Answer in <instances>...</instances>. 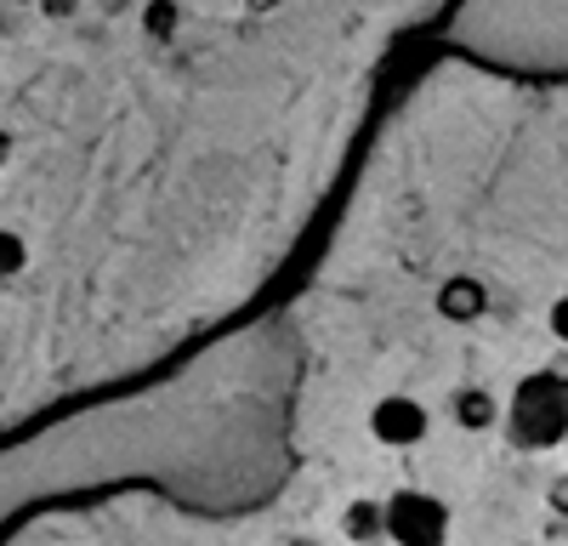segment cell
Instances as JSON below:
<instances>
[{
    "mask_svg": "<svg viewBox=\"0 0 568 546\" xmlns=\"http://www.w3.org/2000/svg\"><path fill=\"white\" fill-rule=\"evenodd\" d=\"M484 313H489V291L471 273H455V280L438 285V318H449V325H478Z\"/></svg>",
    "mask_w": 568,
    "mask_h": 546,
    "instance_id": "cell-4",
    "label": "cell"
},
{
    "mask_svg": "<svg viewBox=\"0 0 568 546\" xmlns=\"http://www.w3.org/2000/svg\"><path fill=\"white\" fill-rule=\"evenodd\" d=\"M449 416H455V427H466V433H489V427L500 422V398L484 393V387H460V393L449 398Z\"/></svg>",
    "mask_w": 568,
    "mask_h": 546,
    "instance_id": "cell-5",
    "label": "cell"
},
{
    "mask_svg": "<svg viewBox=\"0 0 568 546\" xmlns=\"http://www.w3.org/2000/svg\"><path fill=\"white\" fill-rule=\"evenodd\" d=\"M426 427H433V416H426V404L415 393H387L369 404V438L382 449H415Z\"/></svg>",
    "mask_w": 568,
    "mask_h": 546,
    "instance_id": "cell-3",
    "label": "cell"
},
{
    "mask_svg": "<svg viewBox=\"0 0 568 546\" xmlns=\"http://www.w3.org/2000/svg\"><path fill=\"white\" fill-rule=\"evenodd\" d=\"M342 535H347L353 546L382 540V535H387V529H382V501H353L347 518H342Z\"/></svg>",
    "mask_w": 568,
    "mask_h": 546,
    "instance_id": "cell-6",
    "label": "cell"
},
{
    "mask_svg": "<svg viewBox=\"0 0 568 546\" xmlns=\"http://www.w3.org/2000/svg\"><path fill=\"white\" fill-rule=\"evenodd\" d=\"M251 7H256V12H267V7H278V0H251Z\"/></svg>",
    "mask_w": 568,
    "mask_h": 546,
    "instance_id": "cell-10",
    "label": "cell"
},
{
    "mask_svg": "<svg viewBox=\"0 0 568 546\" xmlns=\"http://www.w3.org/2000/svg\"><path fill=\"white\" fill-rule=\"evenodd\" d=\"M506 438L511 449L524 455H540V449H557L568 444V382L551 376V371H535L517 382V393L506 398Z\"/></svg>",
    "mask_w": 568,
    "mask_h": 546,
    "instance_id": "cell-1",
    "label": "cell"
},
{
    "mask_svg": "<svg viewBox=\"0 0 568 546\" xmlns=\"http://www.w3.org/2000/svg\"><path fill=\"white\" fill-rule=\"evenodd\" d=\"M546 331H551V336H557V347L568 353V291H562V296L546 307Z\"/></svg>",
    "mask_w": 568,
    "mask_h": 546,
    "instance_id": "cell-8",
    "label": "cell"
},
{
    "mask_svg": "<svg viewBox=\"0 0 568 546\" xmlns=\"http://www.w3.org/2000/svg\"><path fill=\"white\" fill-rule=\"evenodd\" d=\"M23 267H29V240L18 228H0V280H18Z\"/></svg>",
    "mask_w": 568,
    "mask_h": 546,
    "instance_id": "cell-7",
    "label": "cell"
},
{
    "mask_svg": "<svg viewBox=\"0 0 568 546\" xmlns=\"http://www.w3.org/2000/svg\"><path fill=\"white\" fill-rule=\"evenodd\" d=\"M546 501H551V513H557V518H568V473H562V478H551Z\"/></svg>",
    "mask_w": 568,
    "mask_h": 546,
    "instance_id": "cell-9",
    "label": "cell"
},
{
    "mask_svg": "<svg viewBox=\"0 0 568 546\" xmlns=\"http://www.w3.org/2000/svg\"><path fill=\"white\" fill-rule=\"evenodd\" d=\"M382 529L393 546H444L449 540V507L433 489H393L382 501Z\"/></svg>",
    "mask_w": 568,
    "mask_h": 546,
    "instance_id": "cell-2",
    "label": "cell"
}]
</instances>
